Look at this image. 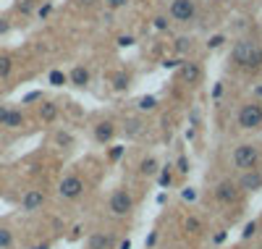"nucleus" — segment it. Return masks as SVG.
Listing matches in <instances>:
<instances>
[{
    "label": "nucleus",
    "instance_id": "obj_1",
    "mask_svg": "<svg viewBox=\"0 0 262 249\" xmlns=\"http://www.w3.org/2000/svg\"><path fill=\"white\" fill-rule=\"evenodd\" d=\"M231 60L236 66H242L247 74H257L262 69V45H257L254 39L236 42V48L231 53Z\"/></svg>",
    "mask_w": 262,
    "mask_h": 249
},
{
    "label": "nucleus",
    "instance_id": "obj_2",
    "mask_svg": "<svg viewBox=\"0 0 262 249\" xmlns=\"http://www.w3.org/2000/svg\"><path fill=\"white\" fill-rule=\"evenodd\" d=\"M236 126L244 131L262 129V102H244L236 110Z\"/></svg>",
    "mask_w": 262,
    "mask_h": 249
},
{
    "label": "nucleus",
    "instance_id": "obj_3",
    "mask_svg": "<svg viewBox=\"0 0 262 249\" xmlns=\"http://www.w3.org/2000/svg\"><path fill=\"white\" fill-rule=\"evenodd\" d=\"M231 160H233L236 171H252L259 165V150H257V144H236Z\"/></svg>",
    "mask_w": 262,
    "mask_h": 249
},
{
    "label": "nucleus",
    "instance_id": "obj_4",
    "mask_svg": "<svg viewBox=\"0 0 262 249\" xmlns=\"http://www.w3.org/2000/svg\"><path fill=\"white\" fill-rule=\"evenodd\" d=\"M107 208H111V213H113L116 218H126V215H131V210H134V197H131L128 189L121 186V189H116V192L111 194Z\"/></svg>",
    "mask_w": 262,
    "mask_h": 249
},
{
    "label": "nucleus",
    "instance_id": "obj_5",
    "mask_svg": "<svg viewBox=\"0 0 262 249\" xmlns=\"http://www.w3.org/2000/svg\"><path fill=\"white\" fill-rule=\"evenodd\" d=\"M84 194V178L81 176H76V173H69L60 184H58V197L60 199H79Z\"/></svg>",
    "mask_w": 262,
    "mask_h": 249
},
{
    "label": "nucleus",
    "instance_id": "obj_6",
    "mask_svg": "<svg viewBox=\"0 0 262 249\" xmlns=\"http://www.w3.org/2000/svg\"><path fill=\"white\" fill-rule=\"evenodd\" d=\"M173 21H181V24H189V21L196 16V0H170L168 8Z\"/></svg>",
    "mask_w": 262,
    "mask_h": 249
},
{
    "label": "nucleus",
    "instance_id": "obj_7",
    "mask_svg": "<svg viewBox=\"0 0 262 249\" xmlns=\"http://www.w3.org/2000/svg\"><path fill=\"white\" fill-rule=\"evenodd\" d=\"M236 186L242 192H259L262 189V171L252 168V171H242V176H238Z\"/></svg>",
    "mask_w": 262,
    "mask_h": 249
},
{
    "label": "nucleus",
    "instance_id": "obj_8",
    "mask_svg": "<svg viewBox=\"0 0 262 249\" xmlns=\"http://www.w3.org/2000/svg\"><path fill=\"white\" fill-rule=\"evenodd\" d=\"M238 189L233 181H221V184H215V199L221 202V205H233V202L238 199Z\"/></svg>",
    "mask_w": 262,
    "mask_h": 249
},
{
    "label": "nucleus",
    "instance_id": "obj_9",
    "mask_svg": "<svg viewBox=\"0 0 262 249\" xmlns=\"http://www.w3.org/2000/svg\"><path fill=\"white\" fill-rule=\"evenodd\" d=\"M179 79H181L184 84H200V79H202V66L196 63V60H184L181 69H179Z\"/></svg>",
    "mask_w": 262,
    "mask_h": 249
},
{
    "label": "nucleus",
    "instance_id": "obj_10",
    "mask_svg": "<svg viewBox=\"0 0 262 249\" xmlns=\"http://www.w3.org/2000/svg\"><path fill=\"white\" fill-rule=\"evenodd\" d=\"M42 205H45L42 189H27L24 197H21V210H27V213H37V210H42Z\"/></svg>",
    "mask_w": 262,
    "mask_h": 249
},
{
    "label": "nucleus",
    "instance_id": "obj_11",
    "mask_svg": "<svg viewBox=\"0 0 262 249\" xmlns=\"http://www.w3.org/2000/svg\"><path fill=\"white\" fill-rule=\"evenodd\" d=\"M137 173H139L142 178H152V176H158V173H160V163H158V157H152V155L142 157L139 165H137Z\"/></svg>",
    "mask_w": 262,
    "mask_h": 249
},
{
    "label": "nucleus",
    "instance_id": "obj_12",
    "mask_svg": "<svg viewBox=\"0 0 262 249\" xmlns=\"http://www.w3.org/2000/svg\"><path fill=\"white\" fill-rule=\"evenodd\" d=\"M95 139L100 142V144H107L113 139V134H116V123L113 121H100V123H95Z\"/></svg>",
    "mask_w": 262,
    "mask_h": 249
},
{
    "label": "nucleus",
    "instance_id": "obj_13",
    "mask_svg": "<svg viewBox=\"0 0 262 249\" xmlns=\"http://www.w3.org/2000/svg\"><path fill=\"white\" fill-rule=\"evenodd\" d=\"M86 249H113V236L107 231H95L86 239Z\"/></svg>",
    "mask_w": 262,
    "mask_h": 249
},
{
    "label": "nucleus",
    "instance_id": "obj_14",
    "mask_svg": "<svg viewBox=\"0 0 262 249\" xmlns=\"http://www.w3.org/2000/svg\"><path fill=\"white\" fill-rule=\"evenodd\" d=\"M24 123H27L24 113H21L18 108H8V113H6V121H3V126H6V129H21Z\"/></svg>",
    "mask_w": 262,
    "mask_h": 249
},
{
    "label": "nucleus",
    "instance_id": "obj_15",
    "mask_svg": "<svg viewBox=\"0 0 262 249\" xmlns=\"http://www.w3.org/2000/svg\"><path fill=\"white\" fill-rule=\"evenodd\" d=\"M69 79H71L74 87H86V84H90V71H86L84 66H76V69L69 74Z\"/></svg>",
    "mask_w": 262,
    "mask_h": 249
},
{
    "label": "nucleus",
    "instance_id": "obj_16",
    "mask_svg": "<svg viewBox=\"0 0 262 249\" xmlns=\"http://www.w3.org/2000/svg\"><path fill=\"white\" fill-rule=\"evenodd\" d=\"M0 249H16V234L8 225H0Z\"/></svg>",
    "mask_w": 262,
    "mask_h": 249
},
{
    "label": "nucleus",
    "instance_id": "obj_17",
    "mask_svg": "<svg viewBox=\"0 0 262 249\" xmlns=\"http://www.w3.org/2000/svg\"><path fill=\"white\" fill-rule=\"evenodd\" d=\"M39 118L45 121V123H53L58 118V105L55 102H42L39 105Z\"/></svg>",
    "mask_w": 262,
    "mask_h": 249
},
{
    "label": "nucleus",
    "instance_id": "obj_18",
    "mask_svg": "<svg viewBox=\"0 0 262 249\" xmlns=\"http://www.w3.org/2000/svg\"><path fill=\"white\" fill-rule=\"evenodd\" d=\"M13 74V58L8 53H0V79H8Z\"/></svg>",
    "mask_w": 262,
    "mask_h": 249
},
{
    "label": "nucleus",
    "instance_id": "obj_19",
    "mask_svg": "<svg viewBox=\"0 0 262 249\" xmlns=\"http://www.w3.org/2000/svg\"><path fill=\"white\" fill-rule=\"evenodd\" d=\"M55 144H60V147H71V137L66 131H58L55 134Z\"/></svg>",
    "mask_w": 262,
    "mask_h": 249
},
{
    "label": "nucleus",
    "instance_id": "obj_20",
    "mask_svg": "<svg viewBox=\"0 0 262 249\" xmlns=\"http://www.w3.org/2000/svg\"><path fill=\"white\" fill-rule=\"evenodd\" d=\"M155 105H158L155 97H142L139 100V110H155Z\"/></svg>",
    "mask_w": 262,
    "mask_h": 249
},
{
    "label": "nucleus",
    "instance_id": "obj_21",
    "mask_svg": "<svg viewBox=\"0 0 262 249\" xmlns=\"http://www.w3.org/2000/svg\"><path fill=\"white\" fill-rule=\"evenodd\" d=\"M50 84L63 87V84H66V74H63V71H50Z\"/></svg>",
    "mask_w": 262,
    "mask_h": 249
},
{
    "label": "nucleus",
    "instance_id": "obj_22",
    "mask_svg": "<svg viewBox=\"0 0 262 249\" xmlns=\"http://www.w3.org/2000/svg\"><path fill=\"white\" fill-rule=\"evenodd\" d=\"M113 87H116V89H126V87H128V76H126V74H116Z\"/></svg>",
    "mask_w": 262,
    "mask_h": 249
},
{
    "label": "nucleus",
    "instance_id": "obj_23",
    "mask_svg": "<svg viewBox=\"0 0 262 249\" xmlns=\"http://www.w3.org/2000/svg\"><path fill=\"white\" fill-rule=\"evenodd\" d=\"M254 234H257V223H254V220H252V223H247V229H244V231H242V239H244V241H247V239H252V236H254Z\"/></svg>",
    "mask_w": 262,
    "mask_h": 249
},
{
    "label": "nucleus",
    "instance_id": "obj_24",
    "mask_svg": "<svg viewBox=\"0 0 262 249\" xmlns=\"http://www.w3.org/2000/svg\"><path fill=\"white\" fill-rule=\"evenodd\" d=\"M176 171H179L181 176H186V173H189V160H186V157H184V155H181V157H179V160H176Z\"/></svg>",
    "mask_w": 262,
    "mask_h": 249
},
{
    "label": "nucleus",
    "instance_id": "obj_25",
    "mask_svg": "<svg viewBox=\"0 0 262 249\" xmlns=\"http://www.w3.org/2000/svg\"><path fill=\"white\" fill-rule=\"evenodd\" d=\"M123 152H126V147H121V144H118V147H113L111 152H107V157H111V160H121Z\"/></svg>",
    "mask_w": 262,
    "mask_h": 249
},
{
    "label": "nucleus",
    "instance_id": "obj_26",
    "mask_svg": "<svg viewBox=\"0 0 262 249\" xmlns=\"http://www.w3.org/2000/svg\"><path fill=\"white\" fill-rule=\"evenodd\" d=\"M223 42H226V37H223V34H215V37L207 42V48H212V50H215V48H221Z\"/></svg>",
    "mask_w": 262,
    "mask_h": 249
},
{
    "label": "nucleus",
    "instance_id": "obj_27",
    "mask_svg": "<svg viewBox=\"0 0 262 249\" xmlns=\"http://www.w3.org/2000/svg\"><path fill=\"white\" fill-rule=\"evenodd\" d=\"M155 29H160V32L168 29V18L165 16H155Z\"/></svg>",
    "mask_w": 262,
    "mask_h": 249
},
{
    "label": "nucleus",
    "instance_id": "obj_28",
    "mask_svg": "<svg viewBox=\"0 0 262 249\" xmlns=\"http://www.w3.org/2000/svg\"><path fill=\"white\" fill-rule=\"evenodd\" d=\"M186 231H200V220L189 218V220H186Z\"/></svg>",
    "mask_w": 262,
    "mask_h": 249
},
{
    "label": "nucleus",
    "instance_id": "obj_29",
    "mask_svg": "<svg viewBox=\"0 0 262 249\" xmlns=\"http://www.w3.org/2000/svg\"><path fill=\"white\" fill-rule=\"evenodd\" d=\"M105 6H107V8H123L126 0H105Z\"/></svg>",
    "mask_w": 262,
    "mask_h": 249
},
{
    "label": "nucleus",
    "instance_id": "obj_30",
    "mask_svg": "<svg viewBox=\"0 0 262 249\" xmlns=\"http://www.w3.org/2000/svg\"><path fill=\"white\" fill-rule=\"evenodd\" d=\"M176 50H179V53H181V50H189V39H186V37L176 39Z\"/></svg>",
    "mask_w": 262,
    "mask_h": 249
},
{
    "label": "nucleus",
    "instance_id": "obj_31",
    "mask_svg": "<svg viewBox=\"0 0 262 249\" xmlns=\"http://www.w3.org/2000/svg\"><path fill=\"white\" fill-rule=\"evenodd\" d=\"M50 11H53V6H50V3H48V6H42V8H39V18H48V16H50Z\"/></svg>",
    "mask_w": 262,
    "mask_h": 249
},
{
    "label": "nucleus",
    "instance_id": "obj_32",
    "mask_svg": "<svg viewBox=\"0 0 262 249\" xmlns=\"http://www.w3.org/2000/svg\"><path fill=\"white\" fill-rule=\"evenodd\" d=\"M160 184H163V186H168V184H170V171H168V168H165V171H163V176H160Z\"/></svg>",
    "mask_w": 262,
    "mask_h": 249
},
{
    "label": "nucleus",
    "instance_id": "obj_33",
    "mask_svg": "<svg viewBox=\"0 0 262 249\" xmlns=\"http://www.w3.org/2000/svg\"><path fill=\"white\" fill-rule=\"evenodd\" d=\"M6 113H8V105H0V126H3V121H6Z\"/></svg>",
    "mask_w": 262,
    "mask_h": 249
},
{
    "label": "nucleus",
    "instance_id": "obj_34",
    "mask_svg": "<svg viewBox=\"0 0 262 249\" xmlns=\"http://www.w3.org/2000/svg\"><path fill=\"white\" fill-rule=\"evenodd\" d=\"M226 241V231L223 234H215V244H223Z\"/></svg>",
    "mask_w": 262,
    "mask_h": 249
},
{
    "label": "nucleus",
    "instance_id": "obj_35",
    "mask_svg": "<svg viewBox=\"0 0 262 249\" xmlns=\"http://www.w3.org/2000/svg\"><path fill=\"white\" fill-rule=\"evenodd\" d=\"M118 42H121V45H123V48H128V45H131V42H134V39H131V37H121V39H118Z\"/></svg>",
    "mask_w": 262,
    "mask_h": 249
},
{
    "label": "nucleus",
    "instance_id": "obj_36",
    "mask_svg": "<svg viewBox=\"0 0 262 249\" xmlns=\"http://www.w3.org/2000/svg\"><path fill=\"white\" fill-rule=\"evenodd\" d=\"M79 3H81V6H92V3H95V0H79Z\"/></svg>",
    "mask_w": 262,
    "mask_h": 249
},
{
    "label": "nucleus",
    "instance_id": "obj_37",
    "mask_svg": "<svg viewBox=\"0 0 262 249\" xmlns=\"http://www.w3.org/2000/svg\"><path fill=\"white\" fill-rule=\"evenodd\" d=\"M32 249H50V244H39V246H32Z\"/></svg>",
    "mask_w": 262,
    "mask_h": 249
}]
</instances>
